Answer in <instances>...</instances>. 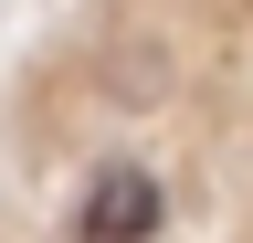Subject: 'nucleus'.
<instances>
[{
  "mask_svg": "<svg viewBox=\"0 0 253 243\" xmlns=\"http://www.w3.org/2000/svg\"><path fill=\"white\" fill-rule=\"evenodd\" d=\"M158 222H169V191H158V169H137V159H106L74 191V243H148Z\"/></svg>",
  "mask_w": 253,
  "mask_h": 243,
  "instance_id": "obj_1",
  "label": "nucleus"
}]
</instances>
